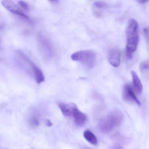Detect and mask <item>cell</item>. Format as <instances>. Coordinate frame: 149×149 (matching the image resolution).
I'll return each instance as SVG.
<instances>
[{"label":"cell","mask_w":149,"mask_h":149,"mask_svg":"<svg viewBox=\"0 0 149 149\" xmlns=\"http://www.w3.org/2000/svg\"><path fill=\"white\" fill-rule=\"evenodd\" d=\"M82 149H92L91 148H89V147H84Z\"/></svg>","instance_id":"cell-21"},{"label":"cell","mask_w":149,"mask_h":149,"mask_svg":"<svg viewBox=\"0 0 149 149\" xmlns=\"http://www.w3.org/2000/svg\"><path fill=\"white\" fill-rule=\"evenodd\" d=\"M26 60L28 61L29 64H30L37 83L39 84L44 82L45 80V77L42 71L34 63H32L27 58H26Z\"/></svg>","instance_id":"cell-8"},{"label":"cell","mask_w":149,"mask_h":149,"mask_svg":"<svg viewBox=\"0 0 149 149\" xmlns=\"http://www.w3.org/2000/svg\"><path fill=\"white\" fill-rule=\"evenodd\" d=\"M127 38L126 55L131 59L133 54L136 51L139 42L138 24L136 20L131 19L129 21L126 31Z\"/></svg>","instance_id":"cell-1"},{"label":"cell","mask_w":149,"mask_h":149,"mask_svg":"<svg viewBox=\"0 0 149 149\" xmlns=\"http://www.w3.org/2000/svg\"><path fill=\"white\" fill-rule=\"evenodd\" d=\"M29 122L32 127L38 126L40 124V118L38 114L35 113L31 114L29 117Z\"/></svg>","instance_id":"cell-13"},{"label":"cell","mask_w":149,"mask_h":149,"mask_svg":"<svg viewBox=\"0 0 149 149\" xmlns=\"http://www.w3.org/2000/svg\"><path fill=\"white\" fill-rule=\"evenodd\" d=\"M111 149H124L122 147L121 145L117 144V145H115Z\"/></svg>","instance_id":"cell-19"},{"label":"cell","mask_w":149,"mask_h":149,"mask_svg":"<svg viewBox=\"0 0 149 149\" xmlns=\"http://www.w3.org/2000/svg\"></svg>","instance_id":"cell-23"},{"label":"cell","mask_w":149,"mask_h":149,"mask_svg":"<svg viewBox=\"0 0 149 149\" xmlns=\"http://www.w3.org/2000/svg\"><path fill=\"white\" fill-rule=\"evenodd\" d=\"M1 4L5 8L13 14L18 15L26 19H29V17L24 13L15 2L9 0H4L1 1Z\"/></svg>","instance_id":"cell-5"},{"label":"cell","mask_w":149,"mask_h":149,"mask_svg":"<svg viewBox=\"0 0 149 149\" xmlns=\"http://www.w3.org/2000/svg\"><path fill=\"white\" fill-rule=\"evenodd\" d=\"M58 106L62 113L66 117L72 116L74 109L77 107L75 104L72 103H59L58 104Z\"/></svg>","instance_id":"cell-7"},{"label":"cell","mask_w":149,"mask_h":149,"mask_svg":"<svg viewBox=\"0 0 149 149\" xmlns=\"http://www.w3.org/2000/svg\"><path fill=\"white\" fill-rule=\"evenodd\" d=\"M72 116L74 118L75 124L78 126H81L84 125L87 120L86 115L79 110L77 107L74 109Z\"/></svg>","instance_id":"cell-9"},{"label":"cell","mask_w":149,"mask_h":149,"mask_svg":"<svg viewBox=\"0 0 149 149\" xmlns=\"http://www.w3.org/2000/svg\"><path fill=\"white\" fill-rule=\"evenodd\" d=\"M108 59L109 64L114 67H118L121 62V53L116 48H112L109 50L108 54Z\"/></svg>","instance_id":"cell-6"},{"label":"cell","mask_w":149,"mask_h":149,"mask_svg":"<svg viewBox=\"0 0 149 149\" xmlns=\"http://www.w3.org/2000/svg\"><path fill=\"white\" fill-rule=\"evenodd\" d=\"M84 138L89 143L93 145H96L98 143L97 138L95 136L93 133L89 130H86L84 132Z\"/></svg>","instance_id":"cell-11"},{"label":"cell","mask_w":149,"mask_h":149,"mask_svg":"<svg viewBox=\"0 0 149 149\" xmlns=\"http://www.w3.org/2000/svg\"><path fill=\"white\" fill-rule=\"evenodd\" d=\"M143 32L146 40L149 41V27H145L143 29Z\"/></svg>","instance_id":"cell-17"},{"label":"cell","mask_w":149,"mask_h":149,"mask_svg":"<svg viewBox=\"0 0 149 149\" xmlns=\"http://www.w3.org/2000/svg\"><path fill=\"white\" fill-rule=\"evenodd\" d=\"M131 76L132 78V84L133 88L135 92L138 94L141 93L143 91V85L140 78L136 73L134 71H131Z\"/></svg>","instance_id":"cell-10"},{"label":"cell","mask_w":149,"mask_h":149,"mask_svg":"<svg viewBox=\"0 0 149 149\" xmlns=\"http://www.w3.org/2000/svg\"><path fill=\"white\" fill-rule=\"evenodd\" d=\"M139 2L140 3H141V4H143V3H145L147 2V1H139Z\"/></svg>","instance_id":"cell-20"},{"label":"cell","mask_w":149,"mask_h":149,"mask_svg":"<svg viewBox=\"0 0 149 149\" xmlns=\"http://www.w3.org/2000/svg\"><path fill=\"white\" fill-rule=\"evenodd\" d=\"M33 149V148H31V149Z\"/></svg>","instance_id":"cell-22"},{"label":"cell","mask_w":149,"mask_h":149,"mask_svg":"<svg viewBox=\"0 0 149 149\" xmlns=\"http://www.w3.org/2000/svg\"><path fill=\"white\" fill-rule=\"evenodd\" d=\"M93 7L98 10L103 9L107 7V4L102 1H96L93 4Z\"/></svg>","instance_id":"cell-15"},{"label":"cell","mask_w":149,"mask_h":149,"mask_svg":"<svg viewBox=\"0 0 149 149\" xmlns=\"http://www.w3.org/2000/svg\"><path fill=\"white\" fill-rule=\"evenodd\" d=\"M112 138L114 141L119 143H125L127 141V138L119 134H116Z\"/></svg>","instance_id":"cell-14"},{"label":"cell","mask_w":149,"mask_h":149,"mask_svg":"<svg viewBox=\"0 0 149 149\" xmlns=\"http://www.w3.org/2000/svg\"><path fill=\"white\" fill-rule=\"evenodd\" d=\"M140 70L145 78L149 79V61H143L140 64Z\"/></svg>","instance_id":"cell-12"},{"label":"cell","mask_w":149,"mask_h":149,"mask_svg":"<svg viewBox=\"0 0 149 149\" xmlns=\"http://www.w3.org/2000/svg\"><path fill=\"white\" fill-rule=\"evenodd\" d=\"M95 58V53L90 50L76 52L71 55L72 60L81 62L89 68H92L94 65Z\"/></svg>","instance_id":"cell-3"},{"label":"cell","mask_w":149,"mask_h":149,"mask_svg":"<svg viewBox=\"0 0 149 149\" xmlns=\"http://www.w3.org/2000/svg\"><path fill=\"white\" fill-rule=\"evenodd\" d=\"M123 98L125 101L134 102L139 106H141V102L136 97L134 89L130 85L128 84L124 85L123 92Z\"/></svg>","instance_id":"cell-4"},{"label":"cell","mask_w":149,"mask_h":149,"mask_svg":"<svg viewBox=\"0 0 149 149\" xmlns=\"http://www.w3.org/2000/svg\"><path fill=\"white\" fill-rule=\"evenodd\" d=\"M18 3L19 6L22 7V8L23 9L26 10H29V7L27 3L24 1H19L18 2Z\"/></svg>","instance_id":"cell-16"},{"label":"cell","mask_w":149,"mask_h":149,"mask_svg":"<svg viewBox=\"0 0 149 149\" xmlns=\"http://www.w3.org/2000/svg\"><path fill=\"white\" fill-rule=\"evenodd\" d=\"M124 115L118 110L112 111L100 122V129L104 133H108L119 127L123 121Z\"/></svg>","instance_id":"cell-2"},{"label":"cell","mask_w":149,"mask_h":149,"mask_svg":"<svg viewBox=\"0 0 149 149\" xmlns=\"http://www.w3.org/2000/svg\"><path fill=\"white\" fill-rule=\"evenodd\" d=\"M45 124L48 127H51L52 126V122L49 120H46V121H45Z\"/></svg>","instance_id":"cell-18"}]
</instances>
